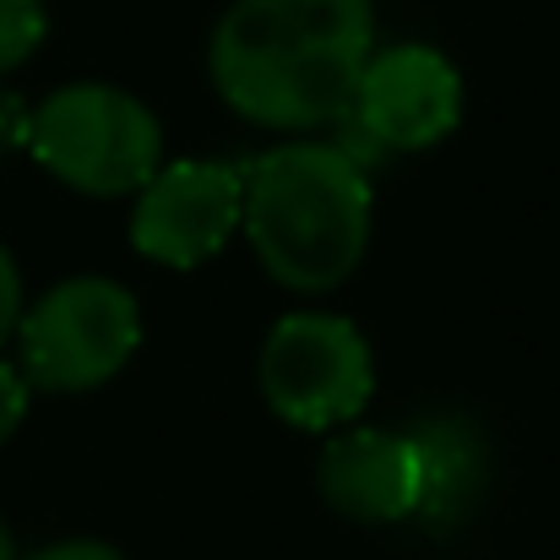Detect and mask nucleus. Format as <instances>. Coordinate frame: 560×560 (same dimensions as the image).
<instances>
[{
    "label": "nucleus",
    "instance_id": "obj_1",
    "mask_svg": "<svg viewBox=\"0 0 560 560\" xmlns=\"http://www.w3.org/2000/svg\"><path fill=\"white\" fill-rule=\"evenodd\" d=\"M375 49V0H229L207 38L218 98L278 137H316L349 104Z\"/></svg>",
    "mask_w": 560,
    "mask_h": 560
},
{
    "label": "nucleus",
    "instance_id": "obj_2",
    "mask_svg": "<svg viewBox=\"0 0 560 560\" xmlns=\"http://www.w3.org/2000/svg\"><path fill=\"white\" fill-rule=\"evenodd\" d=\"M240 229L261 272L289 294L343 289L375 234V186L343 148L316 137H289L240 170Z\"/></svg>",
    "mask_w": 560,
    "mask_h": 560
},
{
    "label": "nucleus",
    "instance_id": "obj_3",
    "mask_svg": "<svg viewBox=\"0 0 560 560\" xmlns=\"http://www.w3.org/2000/svg\"><path fill=\"white\" fill-rule=\"evenodd\" d=\"M164 120L115 82H66L33 104L27 153L33 164L77 196H137L159 175Z\"/></svg>",
    "mask_w": 560,
    "mask_h": 560
},
{
    "label": "nucleus",
    "instance_id": "obj_4",
    "mask_svg": "<svg viewBox=\"0 0 560 560\" xmlns=\"http://www.w3.org/2000/svg\"><path fill=\"white\" fill-rule=\"evenodd\" d=\"M11 343L16 371L27 375L33 392H98L137 360L142 305L126 283L104 272H77L22 305Z\"/></svg>",
    "mask_w": 560,
    "mask_h": 560
},
{
    "label": "nucleus",
    "instance_id": "obj_5",
    "mask_svg": "<svg viewBox=\"0 0 560 560\" xmlns=\"http://www.w3.org/2000/svg\"><path fill=\"white\" fill-rule=\"evenodd\" d=\"M256 386L278 424L332 435L375 397V349L343 311H289L267 327Z\"/></svg>",
    "mask_w": 560,
    "mask_h": 560
},
{
    "label": "nucleus",
    "instance_id": "obj_6",
    "mask_svg": "<svg viewBox=\"0 0 560 560\" xmlns=\"http://www.w3.org/2000/svg\"><path fill=\"white\" fill-rule=\"evenodd\" d=\"M240 170L218 159H164L159 175L131 196V250L153 267L196 272L240 234Z\"/></svg>",
    "mask_w": 560,
    "mask_h": 560
},
{
    "label": "nucleus",
    "instance_id": "obj_7",
    "mask_svg": "<svg viewBox=\"0 0 560 560\" xmlns=\"http://www.w3.org/2000/svg\"><path fill=\"white\" fill-rule=\"evenodd\" d=\"M349 115L386 159L392 153H430L463 126L468 88H463V71L446 49L386 44V49H371V60L354 82Z\"/></svg>",
    "mask_w": 560,
    "mask_h": 560
},
{
    "label": "nucleus",
    "instance_id": "obj_8",
    "mask_svg": "<svg viewBox=\"0 0 560 560\" xmlns=\"http://www.w3.org/2000/svg\"><path fill=\"white\" fill-rule=\"evenodd\" d=\"M419 446L408 430H381V424H343L327 435L322 463H316V495L360 528H397L413 523L419 512Z\"/></svg>",
    "mask_w": 560,
    "mask_h": 560
},
{
    "label": "nucleus",
    "instance_id": "obj_9",
    "mask_svg": "<svg viewBox=\"0 0 560 560\" xmlns=\"http://www.w3.org/2000/svg\"><path fill=\"white\" fill-rule=\"evenodd\" d=\"M413 446H419V512L413 523L430 534H463L485 495H490V441L468 413H424L408 424Z\"/></svg>",
    "mask_w": 560,
    "mask_h": 560
},
{
    "label": "nucleus",
    "instance_id": "obj_10",
    "mask_svg": "<svg viewBox=\"0 0 560 560\" xmlns=\"http://www.w3.org/2000/svg\"><path fill=\"white\" fill-rule=\"evenodd\" d=\"M49 38V5L44 0H0V77L27 66Z\"/></svg>",
    "mask_w": 560,
    "mask_h": 560
},
{
    "label": "nucleus",
    "instance_id": "obj_11",
    "mask_svg": "<svg viewBox=\"0 0 560 560\" xmlns=\"http://www.w3.org/2000/svg\"><path fill=\"white\" fill-rule=\"evenodd\" d=\"M27 408H33V386H27V375L16 371V360H0V446L27 424Z\"/></svg>",
    "mask_w": 560,
    "mask_h": 560
},
{
    "label": "nucleus",
    "instance_id": "obj_12",
    "mask_svg": "<svg viewBox=\"0 0 560 560\" xmlns=\"http://www.w3.org/2000/svg\"><path fill=\"white\" fill-rule=\"evenodd\" d=\"M22 305H27L22 267H16V256L0 245V349L11 343V332H16V322H22Z\"/></svg>",
    "mask_w": 560,
    "mask_h": 560
},
{
    "label": "nucleus",
    "instance_id": "obj_13",
    "mask_svg": "<svg viewBox=\"0 0 560 560\" xmlns=\"http://www.w3.org/2000/svg\"><path fill=\"white\" fill-rule=\"evenodd\" d=\"M27 126H33V104L16 98L11 88H0V159L27 153Z\"/></svg>",
    "mask_w": 560,
    "mask_h": 560
},
{
    "label": "nucleus",
    "instance_id": "obj_14",
    "mask_svg": "<svg viewBox=\"0 0 560 560\" xmlns=\"http://www.w3.org/2000/svg\"><path fill=\"white\" fill-rule=\"evenodd\" d=\"M16 560H126V556L115 545H104V539H60V545H44V550Z\"/></svg>",
    "mask_w": 560,
    "mask_h": 560
},
{
    "label": "nucleus",
    "instance_id": "obj_15",
    "mask_svg": "<svg viewBox=\"0 0 560 560\" xmlns=\"http://www.w3.org/2000/svg\"><path fill=\"white\" fill-rule=\"evenodd\" d=\"M0 560H16V539H11V528H5V517H0Z\"/></svg>",
    "mask_w": 560,
    "mask_h": 560
}]
</instances>
